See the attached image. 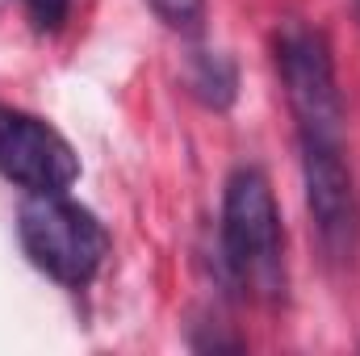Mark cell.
<instances>
[{"instance_id":"1","label":"cell","mask_w":360,"mask_h":356,"mask_svg":"<svg viewBox=\"0 0 360 356\" xmlns=\"http://www.w3.org/2000/svg\"><path fill=\"white\" fill-rule=\"evenodd\" d=\"M218 243H222V265L243 293L260 302L285 298V231L272 184L260 168L231 172L222 193Z\"/></svg>"},{"instance_id":"2","label":"cell","mask_w":360,"mask_h":356,"mask_svg":"<svg viewBox=\"0 0 360 356\" xmlns=\"http://www.w3.org/2000/svg\"><path fill=\"white\" fill-rule=\"evenodd\" d=\"M17 235L30 265L72 289L89 285L109 256V235L101 218L68 193H30L17 214Z\"/></svg>"},{"instance_id":"3","label":"cell","mask_w":360,"mask_h":356,"mask_svg":"<svg viewBox=\"0 0 360 356\" xmlns=\"http://www.w3.org/2000/svg\"><path fill=\"white\" fill-rule=\"evenodd\" d=\"M276 72L285 84L289 113L297 122V143H340L344 139V96H340L327 38L310 25L289 21L276 34Z\"/></svg>"},{"instance_id":"4","label":"cell","mask_w":360,"mask_h":356,"mask_svg":"<svg viewBox=\"0 0 360 356\" xmlns=\"http://www.w3.org/2000/svg\"><path fill=\"white\" fill-rule=\"evenodd\" d=\"M302 147V184L310 227L323 256L335 268H348L360 248V201L348 168V143H297Z\"/></svg>"},{"instance_id":"5","label":"cell","mask_w":360,"mask_h":356,"mask_svg":"<svg viewBox=\"0 0 360 356\" xmlns=\"http://www.w3.org/2000/svg\"><path fill=\"white\" fill-rule=\"evenodd\" d=\"M0 177L25 193H68L80 180V155L51 122L0 105Z\"/></svg>"},{"instance_id":"6","label":"cell","mask_w":360,"mask_h":356,"mask_svg":"<svg viewBox=\"0 0 360 356\" xmlns=\"http://www.w3.org/2000/svg\"><path fill=\"white\" fill-rule=\"evenodd\" d=\"M235 63L218 51H201L193 63V92L210 105V109H226L235 101Z\"/></svg>"},{"instance_id":"7","label":"cell","mask_w":360,"mask_h":356,"mask_svg":"<svg viewBox=\"0 0 360 356\" xmlns=\"http://www.w3.org/2000/svg\"><path fill=\"white\" fill-rule=\"evenodd\" d=\"M151 8L160 13V21H168L172 30H184V34H197L205 17V0H151Z\"/></svg>"},{"instance_id":"8","label":"cell","mask_w":360,"mask_h":356,"mask_svg":"<svg viewBox=\"0 0 360 356\" xmlns=\"http://www.w3.org/2000/svg\"><path fill=\"white\" fill-rule=\"evenodd\" d=\"M21 4H25V17L38 34H55L72 13V0H21Z\"/></svg>"}]
</instances>
